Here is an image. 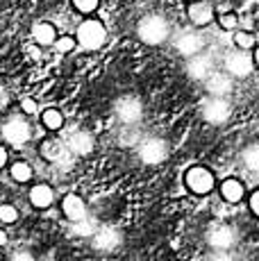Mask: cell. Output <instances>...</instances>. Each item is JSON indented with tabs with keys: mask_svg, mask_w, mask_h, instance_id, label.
<instances>
[{
	"mask_svg": "<svg viewBox=\"0 0 259 261\" xmlns=\"http://www.w3.org/2000/svg\"><path fill=\"white\" fill-rule=\"evenodd\" d=\"M184 187L196 198H205V195H209L218 187L216 173L207 166H191L184 173Z\"/></svg>",
	"mask_w": 259,
	"mask_h": 261,
	"instance_id": "obj_1",
	"label": "cell"
},
{
	"mask_svg": "<svg viewBox=\"0 0 259 261\" xmlns=\"http://www.w3.org/2000/svg\"><path fill=\"white\" fill-rule=\"evenodd\" d=\"M75 39L84 50H98L107 41V28H105L100 21H96V18H89V21H84L77 28Z\"/></svg>",
	"mask_w": 259,
	"mask_h": 261,
	"instance_id": "obj_2",
	"label": "cell"
},
{
	"mask_svg": "<svg viewBox=\"0 0 259 261\" xmlns=\"http://www.w3.org/2000/svg\"><path fill=\"white\" fill-rule=\"evenodd\" d=\"M168 23L164 21L162 16H148L143 18L141 25H139V37H141L143 43L148 46H157V43H164L168 39Z\"/></svg>",
	"mask_w": 259,
	"mask_h": 261,
	"instance_id": "obj_3",
	"label": "cell"
},
{
	"mask_svg": "<svg viewBox=\"0 0 259 261\" xmlns=\"http://www.w3.org/2000/svg\"><path fill=\"white\" fill-rule=\"evenodd\" d=\"M216 16V7L209 0H191L187 5V18L193 28H207Z\"/></svg>",
	"mask_w": 259,
	"mask_h": 261,
	"instance_id": "obj_4",
	"label": "cell"
},
{
	"mask_svg": "<svg viewBox=\"0 0 259 261\" xmlns=\"http://www.w3.org/2000/svg\"><path fill=\"white\" fill-rule=\"evenodd\" d=\"M225 68L232 77H248L255 68V62H252L250 53H243V50H237V53H230L225 57Z\"/></svg>",
	"mask_w": 259,
	"mask_h": 261,
	"instance_id": "obj_5",
	"label": "cell"
},
{
	"mask_svg": "<svg viewBox=\"0 0 259 261\" xmlns=\"http://www.w3.org/2000/svg\"><path fill=\"white\" fill-rule=\"evenodd\" d=\"M216 189H218V195H221L227 204L241 202V200H246V195H248L246 184H243L239 177H225L223 182H218Z\"/></svg>",
	"mask_w": 259,
	"mask_h": 261,
	"instance_id": "obj_6",
	"label": "cell"
},
{
	"mask_svg": "<svg viewBox=\"0 0 259 261\" xmlns=\"http://www.w3.org/2000/svg\"><path fill=\"white\" fill-rule=\"evenodd\" d=\"M3 137L7 139L9 143L21 145V143H25L30 139V125L25 123V120H21V118H14L3 127Z\"/></svg>",
	"mask_w": 259,
	"mask_h": 261,
	"instance_id": "obj_7",
	"label": "cell"
},
{
	"mask_svg": "<svg viewBox=\"0 0 259 261\" xmlns=\"http://www.w3.org/2000/svg\"><path fill=\"white\" fill-rule=\"evenodd\" d=\"M139 154H141V159L146 164H159L166 159V143L159 141V139H150V141L141 145Z\"/></svg>",
	"mask_w": 259,
	"mask_h": 261,
	"instance_id": "obj_8",
	"label": "cell"
},
{
	"mask_svg": "<svg viewBox=\"0 0 259 261\" xmlns=\"http://www.w3.org/2000/svg\"><path fill=\"white\" fill-rule=\"evenodd\" d=\"M62 209H64V214H66V218L75 220V223L84 220V216H87V204H84V200L75 193H68L66 198L62 200Z\"/></svg>",
	"mask_w": 259,
	"mask_h": 261,
	"instance_id": "obj_9",
	"label": "cell"
},
{
	"mask_svg": "<svg viewBox=\"0 0 259 261\" xmlns=\"http://www.w3.org/2000/svg\"><path fill=\"white\" fill-rule=\"evenodd\" d=\"M202 46H205V41H202V37H198L196 32L182 34V37L175 41V48L180 50L182 55H187V57H196V55L202 50Z\"/></svg>",
	"mask_w": 259,
	"mask_h": 261,
	"instance_id": "obj_10",
	"label": "cell"
},
{
	"mask_svg": "<svg viewBox=\"0 0 259 261\" xmlns=\"http://www.w3.org/2000/svg\"><path fill=\"white\" fill-rule=\"evenodd\" d=\"M53 198H55V193L48 184H37V187H32V191H30V202H32L37 209L50 207Z\"/></svg>",
	"mask_w": 259,
	"mask_h": 261,
	"instance_id": "obj_11",
	"label": "cell"
},
{
	"mask_svg": "<svg viewBox=\"0 0 259 261\" xmlns=\"http://www.w3.org/2000/svg\"><path fill=\"white\" fill-rule=\"evenodd\" d=\"M32 37L39 46H50V43L57 41V32L50 23H34L32 25Z\"/></svg>",
	"mask_w": 259,
	"mask_h": 261,
	"instance_id": "obj_12",
	"label": "cell"
},
{
	"mask_svg": "<svg viewBox=\"0 0 259 261\" xmlns=\"http://www.w3.org/2000/svg\"><path fill=\"white\" fill-rule=\"evenodd\" d=\"M227 112H230V107H227L225 100L214 98L212 102L205 107V118L209 120V123H223V120L227 118Z\"/></svg>",
	"mask_w": 259,
	"mask_h": 261,
	"instance_id": "obj_13",
	"label": "cell"
},
{
	"mask_svg": "<svg viewBox=\"0 0 259 261\" xmlns=\"http://www.w3.org/2000/svg\"><path fill=\"white\" fill-rule=\"evenodd\" d=\"M118 118L125 120V123H134V120L141 118V105H139V100H134V98L123 100L118 105Z\"/></svg>",
	"mask_w": 259,
	"mask_h": 261,
	"instance_id": "obj_14",
	"label": "cell"
},
{
	"mask_svg": "<svg viewBox=\"0 0 259 261\" xmlns=\"http://www.w3.org/2000/svg\"><path fill=\"white\" fill-rule=\"evenodd\" d=\"M232 43L237 50H243V53H250V50L257 48V37L250 30H237L232 34Z\"/></svg>",
	"mask_w": 259,
	"mask_h": 261,
	"instance_id": "obj_15",
	"label": "cell"
},
{
	"mask_svg": "<svg viewBox=\"0 0 259 261\" xmlns=\"http://www.w3.org/2000/svg\"><path fill=\"white\" fill-rule=\"evenodd\" d=\"M68 145H71V150H73V152H77V154H89L93 150V141H91V137H89L87 132L73 134L71 141H68Z\"/></svg>",
	"mask_w": 259,
	"mask_h": 261,
	"instance_id": "obj_16",
	"label": "cell"
},
{
	"mask_svg": "<svg viewBox=\"0 0 259 261\" xmlns=\"http://www.w3.org/2000/svg\"><path fill=\"white\" fill-rule=\"evenodd\" d=\"M230 87H232V82L225 75H209V80H207V89L214 95H223Z\"/></svg>",
	"mask_w": 259,
	"mask_h": 261,
	"instance_id": "obj_17",
	"label": "cell"
},
{
	"mask_svg": "<svg viewBox=\"0 0 259 261\" xmlns=\"http://www.w3.org/2000/svg\"><path fill=\"white\" fill-rule=\"evenodd\" d=\"M216 23L223 32H237L239 30V14L237 12H223L216 16Z\"/></svg>",
	"mask_w": 259,
	"mask_h": 261,
	"instance_id": "obj_18",
	"label": "cell"
},
{
	"mask_svg": "<svg viewBox=\"0 0 259 261\" xmlns=\"http://www.w3.org/2000/svg\"><path fill=\"white\" fill-rule=\"evenodd\" d=\"M9 173H12V177L16 179V182H30V179H32V166H30L28 162H16V164H12Z\"/></svg>",
	"mask_w": 259,
	"mask_h": 261,
	"instance_id": "obj_19",
	"label": "cell"
},
{
	"mask_svg": "<svg viewBox=\"0 0 259 261\" xmlns=\"http://www.w3.org/2000/svg\"><path fill=\"white\" fill-rule=\"evenodd\" d=\"M62 152H64V145L59 141H43V145H41V154H43V159H48V162L62 159Z\"/></svg>",
	"mask_w": 259,
	"mask_h": 261,
	"instance_id": "obj_20",
	"label": "cell"
},
{
	"mask_svg": "<svg viewBox=\"0 0 259 261\" xmlns=\"http://www.w3.org/2000/svg\"><path fill=\"white\" fill-rule=\"evenodd\" d=\"M43 125H46L48 129H62V125H64V114L59 112V109H46L43 112Z\"/></svg>",
	"mask_w": 259,
	"mask_h": 261,
	"instance_id": "obj_21",
	"label": "cell"
},
{
	"mask_svg": "<svg viewBox=\"0 0 259 261\" xmlns=\"http://www.w3.org/2000/svg\"><path fill=\"white\" fill-rule=\"evenodd\" d=\"M243 162H246L248 168L259 170V145H250V148H246V152H243Z\"/></svg>",
	"mask_w": 259,
	"mask_h": 261,
	"instance_id": "obj_22",
	"label": "cell"
},
{
	"mask_svg": "<svg viewBox=\"0 0 259 261\" xmlns=\"http://www.w3.org/2000/svg\"><path fill=\"white\" fill-rule=\"evenodd\" d=\"M71 3L80 14H93L100 7V0H71Z\"/></svg>",
	"mask_w": 259,
	"mask_h": 261,
	"instance_id": "obj_23",
	"label": "cell"
},
{
	"mask_svg": "<svg viewBox=\"0 0 259 261\" xmlns=\"http://www.w3.org/2000/svg\"><path fill=\"white\" fill-rule=\"evenodd\" d=\"M18 220V212L12 204H0V223H16Z\"/></svg>",
	"mask_w": 259,
	"mask_h": 261,
	"instance_id": "obj_24",
	"label": "cell"
},
{
	"mask_svg": "<svg viewBox=\"0 0 259 261\" xmlns=\"http://www.w3.org/2000/svg\"><path fill=\"white\" fill-rule=\"evenodd\" d=\"M230 241H232V234L227 232V229H216V232L212 234V243L218 245V248H225Z\"/></svg>",
	"mask_w": 259,
	"mask_h": 261,
	"instance_id": "obj_25",
	"label": "cell"
},
{
	"mask_svg": "<svg viewBox=\"0 0 259 261\" xmlns=\"http://www.w3.org/2000/svg\"><path fill=\"white\" fill-rule=\"evenodd\" d=\"M55 46H57L59 53H71V50H75V46H77V39L62 37V39H57V41H55Z\"/></svg>",
	"mask_w": 259,
	"mask_h": 261,
	"instance_id": "obj_26",
	"label": "cell"
},
{
	"mask_svg": "<svg viewBox=\"0 0 259 261\" xmlns=\"http://www.w3.org/2000/svg\"><path fill=\"white\" fill-rule=\"evenodd\" d=\"M248 200V209H250V214L255 216V218H259V187L250 191V195H246Z\"/></svg>",
	"mask_w": 259,
	"mask_h": 261,
	"instance_id": "obj_27",
	"label": "cell"
},
{
	"mask_svg": "<svg viewBox=\"0 0 259 261\" xmlns=\"http://www.w3.org/2000/svg\"><path fill=\"white\" fill-rule=\"evenodd\" d=\"M21 107H23V112L25 114H37V102H34L32 98H28V95L21 100Z\"/></svg>",
	"mask_w": 259,
	"mask_h": 261,
	"instance_id": "obj_28",
	"label": "cell"
},
{
	"mask_svg": "<svg viewBox=\"0 0 259 261\" xmlns=\"http://www.w3.org/2000/svg\"><path fill=\"white\" fill-rule=\"evenodd\" d=\"M7 102H9L7 93H5V91H3V89H0V112H3V109H5V105H7Z\"/></svg>",
	"mask_w": 259,
	"mask_h": 261,
	"instance_id": "obj_29",
	"label": "cell"
},
{
	"mask_svg": "<svg viewBox=\"0 0 259 261\" xmlns=\"http://www.w3.org/2000/svg\"><path fill=\"white\" fill-rule=\"evenodd\" d=\"M5 164H7V150H5L3 145H0V168H3Z\"/></svg>",
	"mask_w": 259,
	"mask_h": 261,
	"instance_id": "obj_30",
	"label": "cell"
},
{
	"mask_svg": "<svg viewBox=\"0 0 259 261\" xmlns=\"http://www.w3.org/2000/svg\"><path fill=\"white\" fill-rule=\"evenodd\" d=\"M252 62H255V68H259V43H257V48L252 50Z\"/></svg>",
	"mask_w": 259,
	"mask_h": 261,
	"instance_id": "obj_31",
	"label": "cell"
},
{
	"mask_svg": "<svg viewBox=\"0 0 259 261\" xmlns=\"http://www.w3.org/2000/svg\"><path fill=\"white\" fill-rule=\"evenodd\" d=\"M14 261H32V257H30V254H16Z\"/></svg>",
	"mask_w": 259,
	"mask_h": 261,
	"instance_id": "obj_32",
	"label": "cell"
},
{
	"mask_svg": "<svg viewBox=\"0 0 259 261\" xmlns=\"http://www.w3.org/2000/svg\"><path fill=\"white\" fill-rule=\"evenodd\" d=\"M5 243H7V234H5L3 229H0V245H5Z\"/></svg>",
	"mask_w": 259,
	"mask_h": 261,
	"instance_id": "obj_33",
	"label": "cell"
},
{
	"mask_svg": "<svg viewBox=\"0 0 259 261\" xmlns=\"http://www.w3.org/2000/svg\"><path fill=\"white\" fill-rule=\"evenodd\" d=\"M175 3H184V0H175Z\"/></svg>",
	"mask_w": 259,
	"mask_h": 261,
	"instance_id": "obj_34",
	"label": "cell"
}]
</instances>
